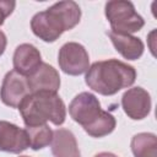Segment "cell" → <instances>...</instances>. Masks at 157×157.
<instances>
[{
    "label": "cell",
    "instance_id": "6da1fadb",
    "mask_svg": "<svg viewBox=\"0 0 157 157\" xmlns=\"http://www.w3.org/2000/svg\"><path fill=\"white\" fill-rule=\"evenodd\" d=\"M81 17V10L75 1H60L38 12L31 21L33 33L44 42L56 40L63 32L74 28Z\"/></svg>",
    "mask_w": 157,
    "mask_h": 157
},
{
    "label": "cell",
    "instance_id": "7a4b0ae2",
    "mask_svg": "<svg viewBox=\"0 0 157 157\" xmlns=\"http://www.w3.org/2000/svg\"><path fill=\"white\" fill-rule=\"evenodd\" d=\"M135 78V69L117 59L96 61L86 74L87 86L104 96H112L121 88L131 86Z\"/></svg>",
    "mask_w": 157,
    "mask_h": 157
},
{
    "label": "cell",
    "instance_id": "3957f363",
    "mask_svg": "<svg viewBox=\"0 0 157 157\" xmlns=\"http://www.w3.org/2000/svg\"><path fill=\"white\" fill-rule=\"evenodd\" d=\"M69 113L92 137L105 136L115 128L114 117L102 110L98 99L88 92H82L72 99L69 105Z\"/></svg>",
    "mask_w": 157,
    "mask_h": 157
},
{
    "label": "cell",
    "instance_id": "277c9868",
    "mask_svg": "<svg viewBox=\"0 0 157 157\" xmlns=\"http://www.w3.org/2000/svg\"><path fill=\"white\" fill-rule=\"evenodd\" d=\"M26 126H38L52 121L61 125L66 117L63 99L55 92L40 91L28 94L18 105Z\"/></svg>",
    "mask_w": 157,
    "mask_h": 157
},
{
    "label": "cell",
    "instance_id": "5b68a950",
    "mask_svg": "<svg viewBox=\"0 0 157 157\" xmlns=\"http://www.w3.org/2000/svg\"><path fill=\"white\" fill-rule=\"evenodd\" d=\"M105 16L113 32L130 34L144 27V18L135 11L130 1H108L105 4Z\"/></svg>",
    "mask_w": 157,
    "mask_h": 157
},
{
    "label": "cell",
    "instance_id": "8992f818",
    "mask_svg": "<svg viewBox=\"0 0 157 157\" xmlns=\"http://www.w3.org/2000/svg\"><path fill=\"white\" fill-rule=\"evenodd\" d=\"M60 69L69 75H81L88 70L90 58L83 45L76 42L64 44L58 56Z\"/></svg>",
    "mask_w": 157,
    "mask_h": 157
},
{
    "label": "cell",
    "instance_id": "52a82bcc",
    "mask_svg": "<svg viewBox=\"0 0 157 157\" xmlns=\"http://www.w3.org/2000/svg\"><path fill=\"white\" fill-rule=\"evenodd\" d=\"M28 94H31V90L27 82V77L15 70L9 71L2 81L0 90V98L2 103L11 108H18L21 102Z\"/></svg>",
    "mask_w": 157,
    "mask_h": 157
},
{
    "label": "cell",
    "instance_id": "ba28073f",
    "mask_svg": "<svg viewBox=\"0 0 157 157\" xmlns=\"http://www.w3.org/2000/svg\"><path fill=\"white\" fill-rule=\"evenodd\" d=\"M27 147H29V141L26 130L9 121L0 120V151L20 153Z\"/></svg>",
    "mask_w": 157,
    "mask_h": 157
},
{
    "label": "cell",
    "instance_id": "9c48e42d",
    "mask_svg": "<svg viewBox=\"0 0 157 157\" xmlns=\"http://www.w3.org/2000/svg\"><path fill=\"white\" fill-rule=\"evenodd\" d=\"M121 105L124 112L131 119H144L151 109V98L150 94L141 87H134L128 90L123 98Z\"/></svg>",
    "mask_w": 157,
    "mask_h": 157
},
{
    "label": "cell",
    "instance_id": "30bf717a",
    "mask_svg": "<svg viewBox=\"0 0 157 157\" xmlns=\"http://www.w3.org/2000/svg\"><path fill=\"white\" fill-rule=\"evenodd\" d=\"M27 82L31 93L40 91L56 93V91L60 87V77L58 71L52 65L45 63H42L32 75L27 76Z\"/></svg>",
    "mask_w": 157,
    "mask_h": 157
},
{
    "label": "cell",
    "instance_id": "8fae6325",
    "mask_svg": "<svg viewBox=\"0 0 157 157\" xmlns=\"http://www.w3.org/2000/svg\"><path fill=\"white\" fill-rule=\"evenodd\" d=\"M42 64L40 53L32 44H21L13 54V70L23 76L32 75Z\"/></svg>",
    "mask_w": 157,
    "mask_h": 157
},
{
    "label": "cell",
    "instance_id": "7c38bea8",
    "mask_svg": "<svg viewBox=\"0 0 157 157\" xmlns=\"http://www.w3.org/2000/svg\"><path fill=\"white\" fill-rule=\"evenodd\" d=\"M107 34L109 36L112 43L114 44L115 49L125 58L129 60H135L139 59L142 53H144V43L130 34H124V33H117L113 31H108Z\"/></svg>",
    "mask_w": 157,
    "mask_h": 157
},
{
    "label": "cell",
    "instance_id": "4fadbf2b",
    "mask_svg": "<svg viewBox=\"0 0 157 157\" xmlns=\"http://www.w3.org/2000/svg\"><path fill=\"white\" fill-rule=\"evenodd\" d=\"M50 144L54 157H81L76 139L70 130H55L53 132V140Z\"/></svg>",
    "mask_w": 157,
    "mask_h": 157
},
{
    "label": "cell",
    "instance_id": "5bb4252c",
    "mask_svg": "<svg viewBox=\"0 0 157 157\" xmlns=\"http://www.w3.org/2000/svg\"><path fill=\"white\" fill-rule=\"evenodd\" d=\"M131 150L135 157H156L157 139L153 134H137L131 140Z\"/></svg>",
    "mask_w": 157,
    "mask_h": 157
},
{
    "label": "cell",
    "instance_id": "9a60e30c",
    "mask_svg": "<svg viewBox=\"0 0 157 157\" xmlns=\"http://www.w3.org/2000/svg\"><path fill=\"white\" fill-rule=\"evenodd\" d=\"M26 132L28 135L29 147L33 150H40L48 146L53 140V131L47 124L38 126H26Z\"/></svg>",
    "mask_w": 157,
    "mask_h": 157
},
{
    "label": "cell",
    "instance_id": "2e32d148",
    "mask_svg": "<svg viewBox=\"0 0 157 157\" xmlns=\"http://www.w3.org/2000/svg\"><path fill=\"white\" fill-rule=\"evenodd\" d=\"M16 6V2L15 1H10V0H6V1H0V26L4 23L5 18L11 15V12L13 11Z\"/></svg>",
    "mask_w": 157,
    "mask_h": 157
},
{
    "label": "cell",
    "instance_id": "e0dca14e",
    "mask_svg": "<svg viewBox=\"0 0 157 157\" xmlns=\"http://www.w3.org/2000/svg\"><path fill=\"white\" fill-rule=\"evenodd\" d=\"M6 48V36L4 34V32L0 31V55L5 52Z\"/></svg>",
    "mask_w": 157,
    "mask_h": 157
},
{
    "label": "cell",
    "instance_id": "ac0fdd59",
    "mask_svg": "<svg viewBox=\"0 0 157 157\" xmlns=\"http://www.w3.org/2000/svg\"><path fill=\"white\" fill-rule=\"evenodd\" d=\"M94 157H117V156L113 155V153H109V152H102V153L96 155Z\"/></svg>",
    "mask_w": 157,
    "mask_h": 157
},
{
    "label": "cell",
    "instance_id": "d6986e66",
    "mask_svg": "<svg viewBox=\"0 0 157 157\" xmlns=\"http://www.w3.org/2000/svg\"><path fill=\"white\" fill-rule=\"evenodd\" d=\"M22 157H28V156H22Z\"/></svg>",
    "mask_w": 157,
    "mask_h": 157
}]
</instances>
